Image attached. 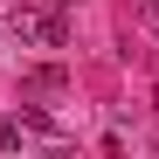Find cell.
<instances>
[{
  "label": "cell",
  "mask_w": 159,
  "mask_h": 159,
  "mask_svg": "<svg viewBox=\"0 0 159 159\" xmlns=\"http://www.w3.org/2000/svg\"><path fill=\"white\" fill-rule=\"evenodd\" d=\"M14 35L35 42V48H62L69 42V21H62V7H14Z\"/></svg>",
  "instance_id": "1"
},
{
  "label": "cell",
  "mask_w": 159,
  "mask_h": 159,
  "mask_svg": "<svg viewBox=\"0 0 159 159\" xmlns=\"http://www.w3.org/2000/svg\"><path fill=\"white\" fill-rule=\"evenodd\" d=\"M21 131H28V118H0V145L14 152V145H21Z\"/></svg>",
  "instance_id": "2"
},
{
  "label": "cell",
  "mask_w": 159,
  "mask_h": 159,
  "mask_svg": "<svg viewBox=\"0 0 159 159\" xmlns=\"http://www.w3.org/2000/svg\"><path fill=\"white\" fill-rule=\"evenodd\" d=\"M139 21H145V28L159 35V0H139Z\"/></svg>",
  "instance_id": "3"
}]
</instances>
